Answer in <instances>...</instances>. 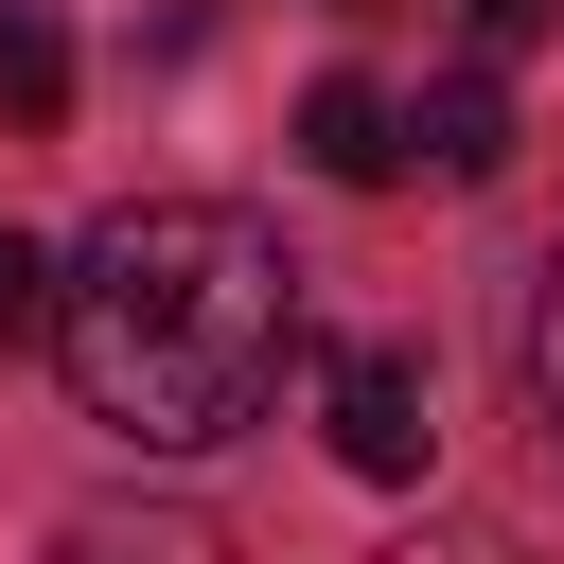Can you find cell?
Masks as SVG:
<instances>
[{"mask_svg": "<svg viewBox=\"0 0 564 564\" xmlns=\"http://www.w3.org/2000/svg\"><path fill=\"white\" fill-rule=\"evenodd\" d=\"M53 352H70V405L141 458H212L282 405V352H300V264L264 212L229 194H141L70 247V300H53Z\"/></svg>", "mask_w": 564, "mask_h": 564, "instance_id": "1", "label": "cell"}, {"mask_svg": "<svg viewBox=\"0 0 564 564\" xmlns=\"http://www.w3.org/2000/svg\"><path fill=\"white\" fill-rule=\"evenodd\" d=\"M317 423H335L352 476H423V441H441V423H423V352H405V335H352V352L317 370Z\"/></svg>", "mask_w": 564, "mask_h": 564, "instance_id": "2", "label": "cell"}, {"mask_svg": "<svg viewBox=\"0 0 564 564\" xmlns=\"http://www.w3.org/2000/svg\"><path fill=\"white\" fill-rule=\"evenodd\" d=\"M300 159H317L335 194H388V176H405L423 141H405V106H388L370 70H317V106H300Z\"/></svg>", "mask_w": 564, "mask_h": 564, "instance_id": "3", "label": "cell"}, {"mask_svg": "<svg viewBox=\"0 0 564 564\" xmlns=\"http://www.w3.org/2000/svg\"><path fill=\"white\" fill-rule=\"evenodd\" d=\"M53 564H229V529H212V511H141V494H106V511L53 529Z\"/></svg>", "mask_w": 564, "mask_h": 564, "instance_id": "4", "label": "cell"}, {"mask_svg": "<svg viewBox=\"0 0 564 564\" xmlns=\"http://www.w3.org/2000/svg\"><path fill=\"white\" fill-rule=\"evenodd\" d=\"M405 141H423L441 176H511V88H494V70H441V88L405 106Z\"/></svg>", "mask_w": 564, "mask_h": 564, "instance_id": "5", "label": "cell"}, {"mask_svg": "<svg viewBox=\"0 0 564 564\" xmlns=\"http://www.w3.org/2000/svg\"><path fill=\"white\" fill-rule=\"evenodd\" d=\"M53 106H70V35L35 0H0V123H53Z\"/></svg>", "mask_w": 564, "mask_h": 564, "instance_id": "6", "label": "cell"}, {"mask_svg": "<svg viewBox=\"0 0 564 564\" xmlns=\"http://www.w3.org/2000/svg\"><path fill=\"white\" fill-rule=\"evenodd\" d=\"M53 300H70V264H53L35 229H0V352H35V335H53Z\"/></svg>", "mask_w": 564, "mask_h": 564, "instance_id": "7", "label": "cell"}, {"mask_svg": "<svg viewBox=\"0 0 564 564\" xmlns=\"http://www.w3.org/2000/svg\"><path fill=\"white\" fill-rule=\"evenodd\" d=\"M529 405H546V441H564V264H546V300H529Z\"/></svg>", "mask_w": 564, "mask_h": 564, "instance_id": "8", "label": "cell"}, {"mask_svg": "<svg viewBox=\"0 0 564 564\" xmlns=\"http://www.w3.org/2000/svg\"><path fill=\"white\" fill-rule=\"evenodd\" d=\"M458 18H476V35H494V53H529V35H546V18H564V0H458Z\"/></svg>", "mask_w": 564, "mask_h": 564, "instance_id": "9", "label": "cell"}, {"mask_svg": "<svg viewBox=\"0 0 564 564\" xmlns=\"http://www.w3.org/2000/svg\"><path fill=\"white\" fill-rule=\"evenodd\" d=\"M388 564H511L494 529H423V546H388Z\"/></svg>", "mask_w": 564, "mask_h": 564, "instance_id": "10", "label": "cell"}]
</instances>
